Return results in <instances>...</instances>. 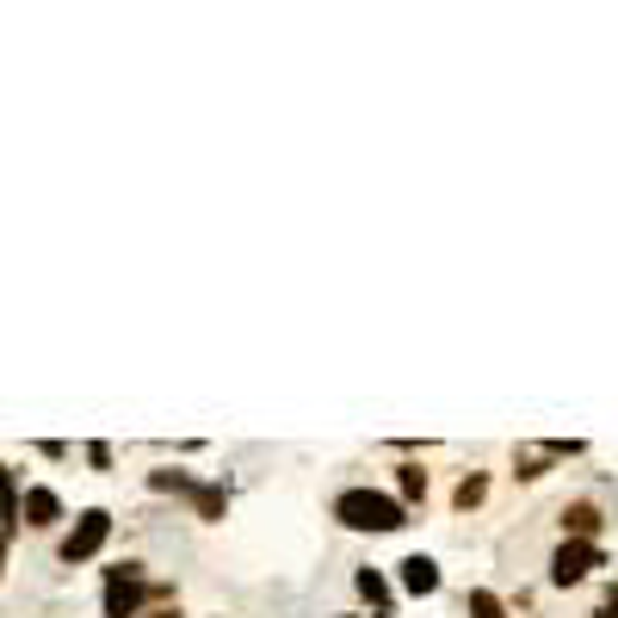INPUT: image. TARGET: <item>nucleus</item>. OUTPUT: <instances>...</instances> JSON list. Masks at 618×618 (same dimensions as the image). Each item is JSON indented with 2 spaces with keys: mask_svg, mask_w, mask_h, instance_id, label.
<instances>
[{
  "mask_svg": "<svg viewBox=\"0 0 618 618\" xmlns=\"http://www.w3.org/2000/svg\"><path fill=\"white\" fill-rule=\"evenodd\" d=\"M334 520L353 526V532H396V526H408V507L396 495H378V489H347L334 502Z\"/></svg>",
  "mask_w": 618,
  "mask_h": 618,
  "instance_id": "obj_1",
  "label": "nucleus"
},
{
  "mask_svg": "<svg viewBox=\"0 0 618 618\" xmlns=\"http://www.w3.org/2000/svg\"><path fill=\"white\" fill-rule=\"evenodd\" d=\"M106 532H112V514H106V507H87L75 520V532L62 539V563H87L99 544H106Z\"/></svg>",
  "mask_w": 618,
  "mask_h": 618,
  "instance_id": "obj_2",
  "label": "nucleus"
},
{
  "mask_svg": "<svg viewBox=\"0 0 618 618\" xmlns=\"http://www.w3.org/2000/svg\"><path fill=\"white\" fill-rule=\"evenodd\" d=\"M136 606H143V569L124 563V569L106 576V618H131Z\"/></svg>",
  "mask_w": 618,
  "mask_h": 618,
  "instance_id": "obj_3",
  "label": "nucleus"
},
{
  "mask_svg": "<svg viewBox=\"0 0 618 618\" xmlns=\"http://www.w3.org/2000/svg\"><path fill=\"white\" fill-rule=\"evenodd\" d=\"M588 569H600V551H594V544L563 539V551L551 557V581H557V588H576V581L588 576Z\"/></svg>",
  "mask_w": 618,
  "mask_h": 618,
  "instance_id": "obj_4",
  "label": "nucleus"
},
{
  "mask_svg": "<svg viewBox=\"0 0 618 618\" xmlns=\"http://www.w3.org/2000/svg\"><path fill=\"white\" fill-rule=\"evenodd\" d=\"M20 514H25V526H57L62 520V502L50 495V489H25V507H20Z\"/></svg>",
  "mask_w": 618,
  "mask_h": 618,
  "instance_id": "obj_5",
  "label": "nucleus"
},
{
  "mask_svg": "<svg viewBox=\"0 0 618 618\" xmlns=\"http://www.w3.org/2000/svg\"><path fill=\"white\" fill-rule=\"evenodd\" d=\"M403 588L408 594H433V588H440V563L433 557H408L403 563Z\"/></svg>",
  "mask_w": 618,
  "mask_h": 618,
  "instance_id": "obj_6",
  "label": "nucleus"
},
{
  "mask_svg": "<svg viewBox=\"0 0 618 618\" xmlns=\"http://www.w3.org/2000/svg\"><path fill=\"white\" fill-rule=\"evenodd\" d=\"M600 526L594 502H576V507H563V532H576V544H588V532Z\"/></svg>",
  "mask_w": 618,
  "mask_h": 618,
  "instance_id": "obj_7",
  "label": "nucleus"
},
{
  "mask_svg": "<svg viewBox=\"0 0 618 618\" xmlns=\"http://www.w3.org/2000/svg\"><path fill=\"white\" fill-rule=\"evenodd\" d=\"M359 594H366L371 606H378V613L390 606V588H384V576H378V569H359Z\"/></svg>",
  "mask_w": 618,
  "mask_h": 618,
  "instance_id": "obj_8",
  "label": "nucleus"
},
{
  "mask_svg": "<svg viewBox=\"0 0 618 618\" xmlns=\"http://www.w3.org/2000/svg\"><path fill=\"white\" fill-rule=\"evenodd\" d=\"M464 613H470V618H507V606L495 594H483V588H477V594L464 600Z\"/></svg>",
  "mask_w": 618,
  "mask_h": 618,
  "instance_id": "obj_9",
  "label": "nucleus"
},
{
  "mask_svg": "<svg viewBox=\"0 0 618 618\" xmlns=\"http://www.w3.org/2000/svg\"><path fill=\"white\" fill-rule=\"evenodd\" d=\"M396 483H403L408 502H421V495H427V470H421V464H403V477H396Z\"/></svg>",
  "mask_w": 618,
  "mask_h": 618,
  "instance_id": "obj_10",
  "label": "nucleus"
},
{
  "mask_svg": "<svg viewBox=\"0 0 618 618\" xmlns=\"http://www.w3.org/2000/svg\"><path fill=\"white\" fill-rule=\"evenodd\" d=\"M198 507H205V520H217L223 514V489H198Z\"/></svg>",
  "mask_w": 618,
  "mask_h": 618,
  "instance_id": "obj_11",
  "label": "nucleus"
},
{
  "mask_svg": "<svg viewBox=\"0 0 618 618\" xmlns=\"http://www.w3.org/2000/svg\"><path fill=\"white\" fill-rule=\"evenodd\" d=\"M594 618H618V594H606V600H600V613Z\"/></svg>",
  "mask_w": 618,
  "mask_h": 618,
  "instance_id": "obj_12",
  "label": "nucleus"
},
{
  "mask_svg": "<svg viewBox=\"0 0 618 618\" xmlns=\"http://www.w3.org/2000/svg\"><path fill=\"white\" fill-rule=\"evenodd\" d=\"M0 544H7V532H0Z\"/></svg>",
  "mask_w": 618,
  "mask_h": 618,
  "instance_id": "obj_13",
  "label": "nucleus"
}]
</instances>
